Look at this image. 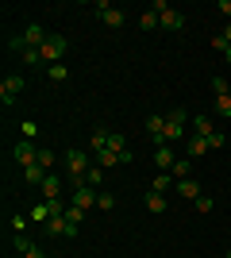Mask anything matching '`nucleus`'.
Listing matches in <instances>:
<instances>
[{
  "mask_svg": "<svg viewBox=\"0 0 231 258\" xmlns=\"http://www.w3.org/2000/svg\"><path fill=\"white\" fill-rule=\"evenodd\" d=\"M185 123H189V112H185V108H170V112H166V143L185 139Z\"/></svg>",
  "mask_w": 231,
  "mask_h": 258,
  "instance_id": "f257e3e1",
  "label": "nucleus"
},
{
  "mask_svg": "<svg viewBox=\"0 0 231 258\" xmlns=\"http://www.w3.org/2000/svg\"><path fill=\"white\" fill-rule=\"evenodd\" d=\"M66 170H69V177H73V185L85 181V173L93 170V166H89V154L77 151V147H69V151H66Z\"/></svg>",
  "mask_w": 231,
  "mask_h": 258,
  "instance_id": "f03ea898",
  "label": "nucleus"
},
{
  "mask_svg": "<svg viewBox=\"0 0 231 258\" xmlns=\"http://www.w3.org/2000/svg\"><path fill=\"white\" fill-rule=\"evenodd\" d=\"M97 20L104 23V27H112V31H120L123 23H127V12L116 8V4H104V0H100V4H97Z\"/></svg>",
  "mask_w": 231,
  "mask_h": 258,
  "instance_id": "7ed1b4c3",
  "label": "nucleus"
},
{
  "mask_svg": "<svg viewBox=\"0 0 231 258\" xmlns=\"http://www.w3.org/2000/svg\"><path fill=\"white\" fill-rule=\"evenodd\" d=\"M97 197H100V189H93V185H85V181H77L73 189H69V205H77V208H97Z\"/></svg>",
  "mask_w": 231,
  "mask_h": 258,
  "instance_id": "20e7f679",
  "label": "nucleus"
},
{
  "mask_svg": "<svg viewBox=\"0 0 231 258\" xmlns=\"http://www.w3.org/2000/svg\"><path fill=\"white\" fill-rule=\"evenodd\" d=\"M150 8L158 12V23H162L166 31H181V27H185V16H181L177 8H170V4H162V0H158V4H150Z\"/></svg>",
  "mask_w": 231,
  "mask_h": 258,
  "instance_id": "39448f33",
  "label": "nucleus"
},
{
  "mask_svg": "<svg viewBox=\"0 0 231 258\" xmlns=\"http://www.w3.org/2000/svg\"><path fill=\"white\" fill-rule=\"evenodd\" d=\"M66 50H69L66 39H62V35H50V39L43 43V62H46V66H58L62 58H66Z\"/></svg>",
  "mask_w": 231,
  "mask_h": 258,
  "instance_id": "423d86ee",
  "label": "nucleus"
},
{
  "mask_svg": "<svg viewBox=\"0 0 231 258\" xmlns=\"http://www.w3.org/2000/svg\"><path fill=\"white\" fill-rule=\"evenodd\" d=\"M23 85H27L23 74H8L4 81H0V100H4V104H16V97L23 93Z\"/></svg>",
  "mask_w": 231,
  "mask_h": 258,
  "instance_id": "0eeeda50",
  "label": "nucleus"
},
{
  "mask_svg": "<svg viewBox=\"0 0 231 258\" xmlns=\"http://www.w3.org/2000/svg\"><path fill=\"white\" fill-rule=\"evenodd\" d=\"M12 158H16L23 170H27V166H35V162H39V147H35L31 139H20L16 147H12Z\"/></svg>",
  "mask_w": 231,
  "mask_h": 258,
  "instance_id": "6e6552de",
  "label": "nucleus"
},
{
  "mask_svg": "<svg viewBox=\"0 0 231 258\" xmlns=\"http://www.w3.org/2000/svg\"><path fill=\"white\" fill-rule=\"evenodd\" d=\"M43 235H69V239H73L77 227L69 224L66 216H50V220H46V227H43Z\"/></svg>",
  "mask_w": 231,
  "mask_h": 258,
  "instance_id": "1a4fd4ad",
  "label": "nucleus"
},
{
  "mask_svg": "<svg viewBox=\"0 0 231 258\" xmlns=\"http://www.w3.org/2000/svg\"><path fill=\"white\" fill-rule=\"evenodd\" d=\"M146 135H150L158 147L166 143V116L162 112H150V116H146Z\"/></svg>",
  "mask_w": 231,
  "mask_h": 258,
  "instance_id": "9d476101",
  "label": "nucleus"
},
{
  "mask_svg": "<svg viewBox=\"0 0 231 258\" xmlns=\"http://www.w3.org/2000/svg\"><path fill=\"white\" fill-rule=\"evenodd\" d=\"M46 39H50V35L43 31V27H39V23H27V27H23V43L27 46H35V50H43V43Z\"/></svg>",
  "mask_w": 231,
  "mask_h": 258,
  "instance_id": "9b49d317",
  "label": "nucleus"
},
{
  "mask_svg": "<svg viewBox=\"0 0 231 258\" xmlns=\"http://www.w3.org/2000/svg\"><path fill=\"white\" fill-rule=\"evenodd\" d=\"M39 193H43V201H58V197H62V177H58V173H46V181L39 185Z\"/></svg>",
  "mask_w": 231,
  "mask_h": 258,
  "instance_id": "f8f14e48",
  "label": "nucleus"
},
{
  "mask_svg": "<svg viewBox=\"0 0 231 258\" xmlns=\"http://www.w3.org/2000/svg\"><path fill=\"white\" fill-rule=\"evenodd\" d=\"M143 205H146V212H154V216H162L166 208H170V201H166V193H154V189H150V193L143 197Z\"/></svg>",
  "mask_w": 231,
  "mask_h": 258,
  "instance_id": "ddd939ff",
  "label": "nucleus"
},
{
  "mask_svg": "<svg viewBox=\"0 0 231 258\" xmlns=\"http://www.w3.org/2000/svg\"><path fill=\"white\" fill-rule=\"evenodd\" d=\"M27 220H31V224H39V227H46V220H50V205H46V201H35L31 212H27Z\"/></svg>",
  "mask_w": 231,
  "mask_h": 258,
  "instance_id": "4468645a",
  "label": "nucleus"
},
{
  "mask_svg": "<svg viewBox=\"0 0 231 258\" xmlns=\"http://www.w3.org/2000/svg\"><path fill=\"white\" fill-rule=\"evenodd\" d=\"M174 189H177L181 197H189V201H197V197H200V181H197V177H181Z\"/></svg>",
  "mask_w": 231,
  "mask_h": 258,
  "instance_id": "2eb2a0df",
  "label": "nucleus"
},
{
  "mask_svg": "<svg viewBox=\"0 0 231 258\" xmlns=\"http://www.w3.org/2000/svg\"><path fill=\"white\" fill-rule=\"evenodd\" d=\"M174 173H170V170H158V173H154V181H150V189H154V193H166V189H174Z\"/></svg>",
  "mask_w": 231,
  "mask_h": 258,
  "instance_id": "dca6fc26",
  "label": "nucleus"
},
{
  "mask_svg": "<svg viewBox=\"0 0 231 258\" xmlns=\"http://www.w3.org/2000/svg\"><path fill=\"white\" fill-rule=\"evenodd\" d=\"M174 151H170V143H162V147H158V151H154V166H158V170H170V166H174Z\"/></svg>",
  "mask_w": 231,
  "mask_h": 258,
  "instance_id": "f3484780",
  "label": "nucleus"
},
{
  "mask_svg": "<svg viewBox=\"0 0 231 258\" xmlns=\"http://www.w3.org/2000/svg\"><path fill=\"white\" fill-rule=\"evenodd\" d=\"M189 158H200V154H208V139H200V135H189Z\"/></svg>",
  "mask_w": 231,
  "mask_h": 258,
  "instance_id": "a211bd4d",
  "label": "nucleus"
},
{
  "mask_svg": "<svg viewBox=\"0 0 231 258\" xmlns=\"http://www.w3.org/2000/svg\"><path fill=\"white\" fill-rule=\"evenodd\" d=\"M23 181H27V185H43V181H46V170L35 162V166H27V170H23Z\"/></svg>",
  "mask_w": 231,
  "mask_h": 258,
  "instance_id": "6ab92c4d",
  "label": "nucleus"
},
{
  "mask_svg": "<svg viewBox=\"0 0 231 258\" xmlns=\"http://www.w3.org/2000/svg\"><path fill=\"white\" fill-rule=\"evenodd\" d=\"M193 131H197L200 139H208L212 131H216V127H212V116H193Z\"/></svg>",
  "mask_w": 231,
  "mask_h": 258,
  "instance_id": "aec40b11",
  "label": "nucleus"
},
{
  "mask_svg": "<svg viewBox=\"0 0 231 258\" xmlns=\"http://www.w3.org/2000/svg\"><path fill=\"white\" fill-rule=\"evenodd\" d=\"M108 135H112V131H93V139H89V147H93V154H100V151H104V147H108Z\"/></svg>",
  "mask_w": 231,
  "mask_h": 258,
  "instance_id": "412c9836",
  "label": "nucleus"
},
{
  "mask_svg": "<svg viewBox=\"0 0 231 258\" xmlns=\"http://www.w3.org/2000/svg\"><path fill=\"white\" fill-rule=\"evenodd\" d=\"M189 170H193V162H189V158H177L174 166H170V173H174V181H181V177H189Z\"/></svg>",
  "mask_w": 231,
  "mask_h": 258,
  "instance_id": "4be33fe9",
  "label": "nucleus"
},
{
  "mask_svg": "<svg viewBox=\"0 0 231 258\" xmlns=\"http://www.w3.org/2000/svg\"><path fill=\"white\" fill-rule=\"evenodd\" d=\"M139 27H143V31H154V27H158V12L146 8L143 16H139Z\"/></svg>",
  "mask_w": 231,
  "mask_h": 258,
  "instance_id": "5701e85b",
  "label": "nucleus"
},
{
  "mask_svg": "<svg viewBox=\"0 0 231 258\" xmlns=\"http://www.w3.org/2000/svg\"><path fill=\"white\" fill-rule=\"evenodd\" d=\"M85 216H89V212H85V208H77V205H69V208H66V220H69L73 227H81V224H85Z\"/></svg>",
  "mask_w": 231,
  "mask_h": 258,
  "instance_id": "b1692460",
  "label": "nucleus"
},
{
  "mask_svg": "<svg viewBox=\"0 0 231 258\" xmlns=\"http://www.w3.org/2000/svg\"><path fill=\"white\" fill-rule=\"evenodd\" d=\"M46 77H50V81H66V77H69L66 62H58V66H46Z\"/></svg>",
  "mask_w": 231,
  "mask_h": 258,
  "instance_id": "393cba45",
  "label": "nucleus"
},
{
  "mask_svg": "<svg viewBox=\"0 0 231 258\" xmlns=\"http://www.w3.org/2000/svg\"><path fill=\"white\" fill-rule=\"evenodd\" d=\"M212 93H216V97H231V85H227V77H212Z\"/></svg>",
  "mask_w": 231,
  "mask_h": 258,
  "instance_id": "a878e982",
  "label": "nucleus"
},
{
  "mask_svg": "<svg viewBox=\"0 0 231 258\" xmlns=\"http://www.w3.org/2000/svg\"><path fill=\"white\" fill-rule=\"evenodd\" d=\"M31 247H35V243H31V239H27V235H16V239H12V250H16V254H20V258L27 254V250H31Z\"/></svg>",
  "mask_w": 231,
  "mask_h": 258,
  "instance_id": "bb28decb",
  "label": "nucleus"
},
{
  "mask_svg": "<svg viewBox=\"0 0 231 258\" xmlns=\"http://www.w3.org/2000/svg\"><path fill=\"white\" fill-rule=\"evenodd\" d=\"M20 62H23V66H39V62H43V50H35V46H27V50L20 54Z\"/></svg>",
  "mask_w": 231,
  "mask_h": 258,
  "instance_id": "cd10ccee",
  "label": "nucleus"
},
{
  "mask_svg": "<svg viewBox=\"0 0 231 258\" xmlns=\"http://www.w3.org/2000/svg\"><path fill=\"white\" fill-rule=\"evenodd\" d=\"M39 166L50 173V166H54V151H50V147H39Z\"/></svg>",
  "mask_w": 231,
  "mask_h": 258,
  "instance_id": "c85d7f7f",
  "label": "nucleus"
},
{
  "mask_svg": "<svg viewBox=\"0 0 231 258\" xmlns=\"http://www.w3.org/2000/svg\"><path fill=\"white\" fill-rule=\"evenodd\" d=\"M100 181H104V170H100V166H93V170L85 173V185H93V189H100Z\"/></svg>",
  "mask_w": 231,
  "mask_h": 258,
  "instance_id": "c756f323",
  "label": "nucleus"
},
{
  "mask_svg": "<svg viewBox=\"0 0 231 258\" xmlns=\"http://www.w3.org/2000/svg\"><path fill=\"white\" fill-rule=\"evenodd\" d=\"M97 208H100V212H112V208H116V197H112V193H100L97 197Z\"/></svg>",
  "mask_w": 231,
  "mask_h": 258,
  "instance_id": "7c9ffc66",
  "label": "nucleus"
},
{
  "mask_svg": "<svg viewBox=\"0 0 231 258\" xmlns=\"http://www.w3.org/2000/svg\"><path fill=\"white\" fill-rule=\"evenodd\" d=\"M193 208H197L200 216H208V212H212V197H204V193H200L197 201H193Z\"/></svg>",
  "mask_w": 231,
  "mask_h": 258,
  "instance_id": "2f4dec72",
  "label": "nucleus"
},
{
  "mask_svg": "<svg viewBox=\"0 0 231 258\" xmlns=\"http://www.w3.org/2000/svg\"><path fill=\"white\" fill-rule=\"evenodd\" d=\"M216 112H220L223 119H231V97H216Z\"/></svg>",
  "mask_w": 231,
  "mask_h": 258,
  "instance_id": "473e14b6",
  "label": "nucleus"
},
{
  "mask_svg": "<svg viewBox=\"0 0 231 258\" xmlns=\"http://www.w3.org/2000/svg\"><path fill=\"white\" fill-rule=\"evenodd\" d=\"M12 227H16V235H27V216H16V220H12Z\"/></svg>",
  "mask_w": 231,
  "mask_h": 258,
  "instance_id": "72a5a7b5",
  "label": "nucleus"
},
{
  "mask_svg": "<svg viewBox=\"0 0 231 258\" xmlns=\"http://www.w3.org/2000/svg\"><path fill=\"white\" fill-rule=\"evenodd\" d=\"M220 147H223V135H220V131H212V135H208V151H220Z\"/></svg>",
  "mask_w": 231,
  "mask_h": 258,
  "instance_id": "f704fd0d",
  "label": "nucleus"
},
{
  "mask_svg": "<svg viewBox=\"0 0 231 258\" xmlns=\"http://www.w3.org/2000/svg\"><path fill=\"white\" fill-rule=\"evenodd\" d=\"M212 50L223 54V50H227V39H223V35H216V39H212Z\"/></svg>",
  "mask_w": 231,
  "mask_h": 258,
  "instance_id": "c9c22d12",
  "label": "nucleus"
},
{
  "mask_svg": "<svg viewBox=\"0 0 231 258\" xmlns=\"http://www.w3.org/2000/svg\"><path fill=\"white\" fill-rule=\"evenodd\" d=\"M216 8H220L223 16H227V20H231V0H220V4H216Z\"/></svg>",
  "mask_w": 231,
  "mask_h": 258,
  "instance_id": "e433bc0d",
  "label": "nucleus"
},
{
  "mask_svg": "<svg viewBox=\"0 0 231 258\" xmlns=\"http://www.w3.org/2000/svg\"><path fill=\"white\" fill-rule=\"evenodd\" d=\"M23 258H46V254H43V250H39V247H31V250H27V254H23Z\"/></svg>",
  "mask_w": 231,
  "mask_h": 258,
  "instance_id": "4c0bfd02",
  "label": "nucleus"
},
{
  "mask_svg": "<svg viewBox=\"0 0 231 258\" xmlns=\"http://www.w3.org/2000/svg\"><path fill=\"white\" fill-rule=\"evenodd\" d=\"M223 39H227V46H231V23H227V27H223Z\"/></svg>",
  "mask_w": 231,
  "mask_h": 258,
  "instance_id": "58836bf2",
  "label": "nucleus"
},
{
  "mask_svg": "<svg viewBox=\"0 0 231 258\" xmlns=\"http://www.w3.org/2000/svg\"><path fill=\"white\" fill-rule=\"evenodd\" d=\"M223 62H227V66H231V46H227V50H223Z\"/></svg>",
  "mask_w": 231,
  "mask_h": 258,
  "instance_id": "ea45409f",
  "label": "nucleus"
},
{
  "mask_svg": "<svg viewBox=\"0 0 231 258\" xmlns=\"http://www.w3.org/2000/svg\"><path fill=\"white\" fill-rule=\"evenodd\" d=\"M46 258H54V254H46Z\"/></svg>",
  "mask_w": 231,
  "mask_h": 258,
  "instance_id": "a19ab883",
  "label": "nucleus"
},
{
  "mask_svg": "<svg viewBox=\"0 0 231 258\" xmlns=\"http://www.w3.org/2000/svg\"><path fill=\"white\" fill-rule=\"evenodd\" d=\"M8 258H16V254H8Z\"/></svg>",
  "mask_w": 231,
  "mask_h": 258,
  "instance_id": "79ce46f5",
  "label": "nucleus"
},
{
  "mask_svg": "<svg viewBox=\"0 0 231 258\" xmlns=\"http://www.w3.org/2000/svg\"><path fill=\"white\" fill-rule=\"evenodd\" d=\"M227 258H231V250H227Z\"/></svg>",
  "mask_w": 231,
  "mask_h": 258,
  "instance_id": "37998d69",
  "label": "nucleus"
}]
</instances>
